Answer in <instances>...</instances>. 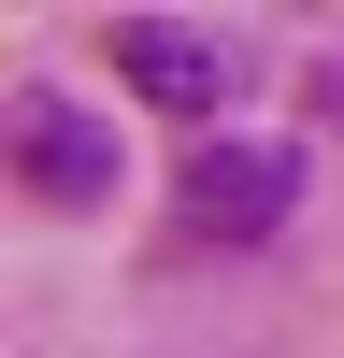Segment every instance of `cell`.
<instances>
[{
	"label": "cell",
	"instance_id": "3",
	"mask_svg": "<svg viewBox=\"0 0 344 358\" xmlns=\"http://www.w3.org/2000/svg\"><path fill=\"white\" fill-rule=\"evenodd\" d=\"M15 158H29L43 201H101L115 187V129H86L72 101H15Z\"/></svg>",
	"mask_w": 344,
	"mask_h": 358
},
{
	"label": "cell",
	"instance_id": "1",
	"mask_svg": "<svg viewBox=\"0 0 344 358\" xmlns=\"http://www.w3.org/2000/svg\"><path fill=\"white\" fill-rule=\"evenodd\" d=\"M115 72H129L158 115H215L244 57H229L215 29H187V15H115Z\"/></svg>",
	"mask_w": 344,
	"mask_h": 358
},
{
	"label": "cell",
	"instance_id": "2",
	"mask_svg": "<svg viewBox=\"0 0 344 358\" xmlns=\"http://www.w3.org/2000/svg\"><path fill=\"white\" fill-rule=\"evenodd\" d=\"M273 215H287V158H273V143H215V158H187V229L258 244Z\"/></svg>",
	"mask_w": 344,
	"mask_h": 358
}]
</instances>
